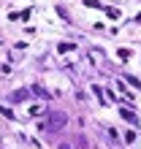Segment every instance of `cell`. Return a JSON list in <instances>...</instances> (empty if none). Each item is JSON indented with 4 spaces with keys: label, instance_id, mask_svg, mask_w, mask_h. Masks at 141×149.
<instances>
[{
    "label": "cell",
    "instance_id": "7a4b0ae2",
    "mask_svg": "<svg viewBox=\"0 0 141 149\" xmlns=\"http://www.w3.org/2000/svg\"><path fill=\"white\" fill-rule=\"evenodd\" d=\"M122 117H125L128 122H133V125H136V122H138V119H136V114H133V111H125V109H122Z\"/></svg>",
    "mask_w": 141,
    "mask_h": 149
},
{
    "label": "cell",
    "instance_id": "277c9868",
    "mask_svg": "<svg viewBox=\"0 0 141 149\" xmlns=\"http://www.w3.org/2000/svg\"><path fill=\"white\" fill-rule=\"evenodd\" d=\"M60 149H70V146H68V144H63V146H60Z\"/></svg>",
    "mask_w": 141,
    "mask_h": 149
},
{
    "label": "cell",
    "instance_id": "3957f363",
    "mask_svg": "<svg viewBox=\"0 0 141 149\" xmlns=\"http://www.w3.org/2000/svg\"><path fill=\"white\" fill-rule=\"evenodd\" d=\"M33 92H35V95H41V98H49V92H46V90H43V87H38V84H35V87H33Z\"/></svg>",
    "mask_w": 141,
    "mask_h": 149
},
{
    "label": "cell",
    "instance_id": "6da1fadb",
    "mask_svg": "<svg viewBox=\"0 0 141 149\" xmlns=\"http://www.w3.org/2000/svg\"><path fill=\"white\" fill-rule=\"evenodd\" d=\"M65 122H68V117H65L63 111H52V114H49V119L43 122L41 127H43V130H57V127H63Z\"/></svg>",
    "mask_w": 141,
    "mask_h": 149
}]
</instances>
